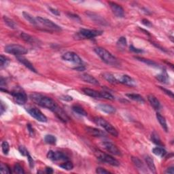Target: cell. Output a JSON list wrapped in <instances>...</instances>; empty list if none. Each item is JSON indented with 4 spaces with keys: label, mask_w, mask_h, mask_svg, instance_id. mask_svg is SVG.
<instances>
[{
    "label": "cell",
    "mask_w": 174,
    "mask_h": 174,
    "mask_svg": "<svg viewBox=\"0 0 174 174\" xmlns=\"http://www.w3.org/2000/svg\"><path fill=\"white\" fill-rule=\"evenodd\" d=\"M30 98L35 104L43 107V108H47L53 112L58 107L56 103L53 100L42 94L34 93L30 95Z\"/></svg>",
    "instance_id": "6da1fadb"
},
{
    "label": "cell",
    "mask_w": 174,
    "mask_h": 174,
    "mask_svg": "<svg viewBox=\"0 0 174 174\" xmlns=\"http://www.w3.org/2000/svg\"><path fill=\"white\" fill-rule=\"evenodd\" d=\"M95 52L96 54L106 63L108 65H118L119 62L117 58L113 56L110 52L108 50L103 48L102 47H97L95 48Z\"/></svg>",
    "instance_id": "7a4b0ae2"
},
{
    "label": "cell",
    "mask_w": 174,
    "mask_h": 174,
    "mask_svg": "<svg viewBox=\"0 0 174 174\" xmlns=\"http://www.w3.org/2000/svg\"><path fill=\"white\" fill-rule=\"evenodd\" d=\"M93 121L99 126L102 127L103 128L106 129V131L111 134L113 136L117 137L118 135V133L116 129L112 126V125L110 124L108 121H106L104 118H101V117H95L93 119Z\"/></svg>",
    "instance_id": "3957f363"
},
{
    "label": "cell",
    "mask_w": 174,
    "mask_h": 174,
    "mask_svg": "<svg viewBox=\"0 0 174 174\" xmlns=\"http://www.w3.org/2000/svg\"><path fill=\"white\" fill-rule=\"evenodd\" d=\"M5 51L8 53L12 54L17 56H21L23 54L27 53V49L24 46L18 44H10L5 47Z\"/></svg>",
    "instance_id": "277c9868"
},
{
    "label": "cell",
    "mask_w": 174,
    "mask_h": 174,
    "mask_svg": "<svg viewBox=\"0 0 174 174\" xmlns=\"http://www.w3.org/2000/svg\"><path fill=\"white\" fill-rule=\"evenodd\" d=\"M95 155L97 159L103 163H106L112 166H114V167H117L120 165V163L116 159L113 158L112 156L107 155V154L102 152L100 150L95 151Z\"/></svg>",
    "instance_id": "5b68a950"
},
{
    "label": "cell",
    "mask_w": 174,
    "mask_h": 174,
    "mask_svg": "<svg viewBox=\"0 0 174 174\" xmlns=\"http://www.w3.org/2000/svg\"><path fill=\"white\" fill-rule=\"evenodd\" d=\"M36 20L38 21V24H40V25L44 26L46 29H47L48 31H58L61 30V28L59 26L56 25V24L54 23L53 22L50 20L44 19V18H42L40 17H38L35 18Z\"/></svg>",
    "instance_id": "8992f818"
},
{
    "label": "cell",
    "mask_w": 174,
    "mask_h": 174,
    "mask_svg": "<svg viewBox=\"0 0 174 174\" xmlns=\"http://www.w3.org/2000/svg\"><path fill=\"white\" fill-rule=\"evenodd\" d=\"M11 95H13L15 102L19 105H24L27 102V95L21 88H16L11 93Z\"/></svg>",
    "instance_id": "52a82bcc"
},
{
    "label": "cell",
    "mask_w": 174,
    "mask_h": 174,
    "mask_svg": "<svg viewBox=\"0 0 174 174\" xmlns=\"http://www.w3.org/2000/svg\"><path fill=\"white\" fill-rule=\"evenodd\" d=\"M103 33L102 31L100 30H93V29H82L80 30L78 34L80 37H82L85 39H91L97 36H100Z\"/></svg>",
    "instance_id": "ba28073f"
},
{
    "label": "cell",
    "mask_w": 174,
    "mask_h": 174,
    "mask_svg": "<svg viewBox=\"0 0 174 174\" xmlns=\"http://www.w3.org/2000/svg\"><path fill=\"white\" fill-rule=\"evenodd\" d=\"M27 111L32 117L36 119L38 121L42 122H47V118L40 110H38L36 108H27Z\"/></svg>",
    "instance_id": "9c48e42d"
},
{
    "label": "cell",
    "mask_w": 174,
    "mask_h": 174,
    "mask_svg": "<svg viewBox=\"0 0 174 174\" xmlns=\"http://www.w3.org/2000/svg\"><path fill=\"white\" fill-rule=\"evenodd\" d=\"M48 159L53 161H68V157L65 154L58 151L50 150L47 154Z\"/></svg>",
    "instance_id": "30bf717a"
},
{
    "label": "cell",
    "mask_w": 174,
    "mask_h": 174,
    "mask_svg": "<svg viewBox=\"0 0 174 174\" xmlns=\"http://www.w3.org/2000/svg\"><path fill=\"white\" fill-rule=\"evenodd\" d=\"M62 58H63L64 60L67 61L72 62L74 63L78 64V65H81L82 64V60L81 59V58L79 56L78 54L75 52H65L63 55Z\"/></svg>",
    "instance_id": "8fae6325"
},
{
    "label": "cell",
    "mask_w": 174,
    "mask_h": 174,
    "mask_svg": "<svg viewBox=\"0 0 174 174\" xmlns=\"http://www.w3.org/2000/svg\"><path fill=\"white\" fill-rule=\"evenodd\" d=\"M103 147L107 151L109 152L112 154V155H117V156H121L122 154H121V152L120 150L118 148V147L114 144H113L112 143L109 142V141H105L102 143Z\"/></svg>",
    "instance_id": "7c38bea8"
},
{
    "label": "cell",
    "mask_w": 174,
    "mask_h": 174,
    "mask_svg": "<svg viewBox=\"0 0 174 174\" xmlns=\"http://www.w3.org/2000/svg\"><path fill=\"white\" fill-rule=\"evenodd\" d=\"M108 3L109 5H110V8L112 10V13L114 14V15H116L117 17H120V18H122L124 17L125 15L124 9H123L120 5L117 4L116 3L111 2V1H109Z\"/></svg>",
    "instance_id": "4fadbf2b"
},
{
    "label": "cell",
    "mask_w": 174,
    "mask_h": 174,
    "mask_svg": "<svg viewBox=\"0 0 174 174\" xmlns=\"http://www.w3.org/2000/svg\"><path fill=\"white\" fill-rule=\"evenodd\" d=\"M118 80V83H122L127 86H133L135 84L134 80L128 75H119L118 76H115Z\"/></svg>",
    "instance_id": "5bb4252c"
},
{
    "label": "cell",
    "mask_w": 174,
    "mask_h": 174,
    "mask_svg": "<svg viewBox=\"0 0 174 174\" xmlns=\"http://www.w3.org/2000/svg\"><path fill=\"white\" fill-rule=\"evenodd\" d=\"M85 130L87 132V133L91 135V136L93 137H106L107 136L106 133L100 129H96V128H93V127H86L85 128Z\"/></svg>",
    "instance_id": "9a60e30c"
},
{
    "label": "cell",
    "mask_w": 174,
    "mask_h": 174,
    "mask_svg": "<svg viewBox=\"0 0 174 174\" xmlns=\"http://www.w3.org/2000/svg\"><path fill=\"white\" fill-rule=\"evenodd\" d=\"M17 60L19 61L20 63H21L24 65H25L26 68L29 69L30 70L32 71V72L37 73V71H36L35 68L33 67V64H32L30 61H29V60H27V58H24V57H23V56H17Z\"/></svg>",
    "instance_id": "2e32d148"
},
{
    "label": "cell",
    "mask_w": 174,
    "mask_h": 174,
    "mask_svg": "<svg viewBox=\"0 0 174 174\" xmlns=\"http://www.w3.org/2000/svg\"><path fill=\"white\" fill-rule=\"evenodd\" d=\"M98 110H100L102 112L108 113V114H113L116 112V109L114 107L110 106V105L107 104H100L97 106Z\"/></svg>",
    "instance_id": "e0dca14e"
},
{
    "label": "cell",
    "mask_w": 174,
    "mask_h": 174,
    "mask_svg": "<svg viewBox=\"0 0 174 174\" xmlns=\"http://www.w3.org/2000/svg\"><path fill=\"white\" fill-rule=\"evenodd\" d=\"M80 78L82 79L83 81H84V82L90 83V84H95V85L99 84L98 80H97L96 78H95L93 76H90V75H89V74H84L81 75Z\"/></svg>",
    "instance_id": "ac0fdd59"
},
{
    "label": "cell",
    "mask_w": 174,
    "mask_h": 174,
    "mask_svg": "<svg viewBox=\"0 0 174 174\" xmlns=\"http://www.w3.org/2000/svg\"><path fill=\"white\" fill-rule=\"evenodd\" d=\"M148 100L150 104H151V106L153 107L155 110H159L161 108V104H160L159 101L157 100V98L155 96L152 95H150L148 97Z\"/></svg>",
    "instance_id": "d6986e66"
},
{
    "label": "cell",
    "mask_w": 174,
    "mask_h": 174,
    "mask_svg": "<svg viewBox=\"0 0 174 174\" xmlns=\"http://www.w3.org/2000/svg\"><path fill=\"white\" fill-rule=\"evenodd\" d=\"M83 92L86 95L91 97L93 98H101V92H98L97 90L90 89V88H83Z\"/></svg>",
    "instance_id": "ffe728a7"
},
{
    "label": "cell",
    "mask_w": 174,
    "mask_h": 174,
    "mask_svg": "<svg viewBox=\"0 0 174 174\" xmlns=\"http://www.w3.org/2000/svg\"><path fill=\"white\" fill-rule=\"evenodd\" d=\"M102 77L104 78L105 80L108 81L111 84H118V82L117 80V79L116 78L114 75H113L111 73H108V72H106L102 74Z\"/></svg>",
    "instance_id": "44dd1931"
},
{
    "label": "cell",
    "mask_w": 174,
    "mask_h": 174,
    "mask_svg": "<svg viewBox=\"0 0 174 174\" xmlns=\"http://www.w3.org/2000/svg\"><path fill=\"white\" fill-rule=\"evenodd\" d=\"M132 161L135 167L137 168V169L140 170L141 172H145V168L142 162L140 159H139L137 157H132Z\"/></svg>",
    "instance_id": "7402d4cb"
},
{
    "label": "cell",
    "mask_w": 174,
    "mask_h": 174,
    "mask_svg": "<svg viewBox=\"0 0 174 174\" xmlns=\"http://www.w3.org/2000/svg\"><path fill=\"white\" fill-rule=\"evenodd\" d=\"M21 36L24 41L26 42H28L30 44H38V40H36L35 38L32 37V36L29 35V34H27L25 33H22L21 34Z\"/></svg>",
    "instance_id": "603a6c76"
},
{
    "label": "cell",
    "mask_w": 174,
    "mask_h": 174,
    "mask_svg": "<svg viewBox=\"0 0 174 174\" xmlns=\"http://www.w3.org/2000/svg\"><path fill=\"white\" fill-rule=\"evenodd\" d=\"M145 160L147 163L148 167H149L150 170V171L154 173H157V171H156V167L155 163H154V160L152 158L150 157V156H147V157H145Z\"/></svg>",
    "instance_id": "cb8c5ba5"
},
{
    "label": "cell",
    "mask_w": 174,
    "mask_h": 174,
    "mask_svg": "<svg viewBox=\"0 0 174 174\" xmlns=\"http://www.w3.org/2000/svg\"><path fill=\"white\" fill-rule=\"evenodd\" d=\"M127 97H128L129 99L132 100L135 102H139V103H144L145 100L142 96H141L140 95L138 94H134V93H130V94H127Z\"/></svg>",
    "instance_id": "d4e9b609"
},
{
    "label": "cell",
    "mask_w": 174,
    "mask_h": 174,
    "mask_svg": "<svg viewBox=\"0 0 174 174\" xmlns=\"http://www.w3.org/2000/svg\"><path fill=\"white\" fill-rule=\"evenodd\" d=\"M157 118L158 121H159L160 125H161L162 128H163L164 130H165L166 132L168 131V127L167 125V122H166V120L164 117L161 115L160 114H157Z\"/></svg>",
    "instance_id": "484cf974"
},
{
    "label": "cell",
    "mask_w": 174,
    "mask_h": 174,
    "mask_svg": "<svg viewBox=\"0 0 174 174\" xmlns=\"http://www.w3.org/2000/svg\"><path fill=\"white\" fill-rule=\"evenodd\" d=\"M151 140L152 141L153 143H155V144H157L158 145H161V146H163V143H162L161 138H160L159 135H158L155 131H154V132L152 133Z\"/></svg>",
    "instance_id": "4316f807"
},
{
    "label": "cell",
    "mask_w": 174,
    "mask_h": 174,
    "mask_svg": "<svg viewBox=\"0 0 174 174\" xmlns=\"http://www.w3.org/2000/svg\"><path fill=\"white\" fill-rule=\"evenodd\" d=\"M156 78H157L159 82L163 83H167L168 80H169V77H168V75L165 71H164L161 74H160L158 75V76H156Z\"/></svg>",
    "instance_id": "83f0119b"
},
{
    "label": "cell",
    "mask_w": 174,
    "mask_h": 174,
    "mask_svg": "<svg viewBox=\"0 0 174 174\" xmlns=\"http://www.w3.org/2000/svg\"><path fill=\"white\" fill-rule=\"evenodd\" d=\"M152 152L155 154V155L157 156H159V157H165V156L167 155V152L163 148H161V147H157L153 148L152 150Z\"/></svg>",
    "instance_id": "f1b7e54d"
},
{
    "label": "cell",
    "mask_w": 174,
    "mask_h": 174,
    "mask_svg": "<svg viewBox=\"0 0 174 174\" xmlns=\"http://www.w3.org/2000/svg\"><path fill=\"white\" fill-rule=\"evenodd\" d=\"M23 15L24 18H25V19L27 20L28 22H29L30 23L32 24V25H38L37 20H36V19H35V18H33V17H32L31 15H30L29 13L24 12V13H23Z\"/></svg>",
    "instance_id": "f546056e"
},
{
    "label": "cell",
    "mask_w": 174,
    "mask_h": 174,
    "mask_svg": "<svg viewBox=\"0 0 174 174\" xmlns=\"http://www.w3.org/2000/svg\"><path fill=\"white\" fill-rule=\"evenodd\" d=\"M72 110H74V112H75L77 114L82 115V116H87L88 114L87 112L85 111L84 109H83L82 107H80V106H77V105H74V106H72Z\"/></svg>",
    "instance_id": "4dcf8cb0"
},
{
    "label": "cell",
    "mask_w": 174,
    "mask_h": 174,
    "mask_svg": "<svg viewBox=\"0 0 174 174\" xmlns=\"http://www.w3.org/2000/svg\"><path fill=\"white\" fill-rule=\"evenodd\" d=\"M3 21H4L5 23L9 27L12 28V29H17V25L15 22H14L13 20H11L10 19H9L8 17H6V16H3Z\"/></svg>",
    "instance_id": "1f68e13d"
},
{
    "label": "cell",
    "mask_w": 174,
    "mask_h": 174,
    "mask_svg": "<svg viewBox=\"0 0 174 174\" xmlns=\"http://www.w3.org/2000/svg\"><path fill=\"white\" fill-rule=\"evenodd\" d=\"M44 141H45L46 143H48V144H55L56 139L54 135H47L44 137Z\"/></svg>",
    "instance_id": "d6a6232c"
},
{
    "label": "cell",
    "mask_w": 174,
    "mask_h": 174,
    "mask_svg": "<svg viewBox=\"0 0 174 174\" xmlns=\"http://www.w3.org/2000/svg\"><path fill=\"white\" fill-rule=\"evenodd\" d=\"M0 172L1 173L4 174V173H11L12 171L8 166L6 164H4L3 163H1V165H0Z\"/></svg>",
    "instance_id": "836d02e7"
},
{
    "label": "cell",
    "mask_w": 174,
    "mask_h": 174,
    "mask_svg": "<svg viewBox=\"0 0 174 174\" xmlns=\"http://www.w3.org/2000/svg\"><path fill=\"white\" fill-rule=\"evenodd\" d=\"M135 58H136V59H137V60L140 61H141V62L144 63H145V64L148 65L155 66V67L157 66V64L156 63L155 61H153L146 59V58H142V57H138V56L135 57Z\"/></svg>",
    "instance_id": "e575fe53"
},
{
    "label": "cell",
    "mask_w": 174,
    "mask_h": 174,
    "mask_svg": "<svg viewBox=\"0 0 174 174\" xmlns=\"http://www.w3.org/2000/svg\"><path fill=\"white\" fill-rule=\"evenodd\" d=\"M60 167L65 170H72L74 168V165L72 162L70 161H65V163L61 164Z\"/></svg>",
    "instance_id": "d590c367"
},
{
    "label": "cell",
    "mask_w": 174,
    "mask_h": 174,
    "mask_svg": "<svg viewBox=\"0 0 174 174\" xmlns=\"http://www.w3.org/2000/svg\"><path fill=\"white\" fill-rule=\"evenodd\" d=\"M117 46L119 48H123L127 46V40L126 38L121 37L119 38V40L117 42Z\"/></svg>",
    "instance_id": "8d00e7d4"
},
{
    "label": "cell",
    "mask_w": 174,
    "mask_h": 174,
    "mask_svg": "<svg viewBox=\"0 0 174 174\" xmlns=\"http://www.w3.org/2000/svg\"><path fill=\"white\" fill-rule=\"evenodd\" d=\"M14 172L16 173H21V174H23L25 173V171H24V170L23 169V167H21V165L19 163H16L15 166H14Z\"/></svg>",
    "instance_id": "74e56055"
},
{
    "label": "cell",
    "mask_w": 174,
    "mask_h": 174,
    "mask_svg": "<svg viewBox=\"0 0 174 174\" xmlns=\"http://www.w3.org/2000/svg\"><path fill=\"white\" fill-rule=\"evenodd\" d=\"M101 98L106 99V100H112V101L114 100V97L110 93L105 92V91L101 92Z\"/></svg>",
    "instance_id": "f35d334b"
},
{
    "label": "cell",
    "mask_w": 174,
    "mask_h": 174,
    "mask_svg": "<svg viewBox=\"0 0 174 174\" xmlns=\"http://www.w3.org/2000/svg\"><path fill=\"white\" fill-rule=\"evenodd\" d=\"M8 63H9L8 58L1 54V55L0 56V65H1V68H3V67L4 66H6Z\"/></svg>",
    "instance_id": "ab89813d"
},
{
    "label": "cell",
    "mask_w": 174,
    "mask_h": 174,
    "mask_svg": "<svg viewBox=\"0 0 174 174\" xmlns=\"http://www.w3.org/2000/svg\"><path fill=\"white\" fill-rule=\"evenodd\" d=\"M1 147H2V150L4 155H8V152L10 150V145L8 143L7 141H3L2 144H1Z\"/></svg>",
    "instance_id": "60d3db41"
},
{
    "label": "cell",
    "mask_w": 174,
    "mask_h": 174,
    "mask_svg": "<svg viewBox=\"0 0 174 174\" xmlns=\"http://www.w3.org/2000/svg\"><path fill=\"white\" fill-rule=\"evenodd\" d=\"M19 150L20 152H21V154L22 155L26 156V157H27V156L29 154V152L27 151V150L26 149L24 146H20L19 148Z\"/></svg>",
    "instance_id": "b9f144b4"
},
{
    "label": "cell",
    "mask_w": 174,
    "mask_h": 174,
    "mask_svg": "<svg viewBox=\"0 0 174 174\" xmlns=\"http://www.w3.org/2000/svg\"><path fill=\"white\" fill-rule=\"evenodd\" d=\"M96 172L99 174H106V173H110V172L109 171H107L104 168H102V167H98L96 169Z\"/></svg>",
    "instance_id": "7bdbcfd3"
},
{
    "label": "cell",
    "mask_w": 174,
    "mask_h": 174,
    "mask_svg": "<svg viewBox=\"0 0 174 174\" xmlns=\"http://www.w3.org/2000/svg\"><path fill=\"white\" fill-rule=\"evenodd\" d=\"M159 88H161V89L163 90V91L165 93V94H167V95H169V97H171V98H173V93H172L171 90H167V89H166V88H163V87H161V86H159Z\"/></svg>",
    "instance_id": "ee69618b"
},
{
    "label": "cell",
    "mask_w": 174,
    "mask_h": 174,
    "mask_svg": "<svg viewBox=\"0 0 174 174\" xmlns=\"http://www.w3.org/2000/svg\"><path fill=\"white\" fill-rule=\"evenodd\" d=\"M27 157L28 161H29V163L30 167H31V168H33V166H34V161H33V159H32L31 157V155H30L29 154L27 156Z\"/></svg>",
    "instance_id": "f6af8a7d"
},
{
    "label": "cell",
    "mask_w": 174,
    "mask_h": 174,
    "mask_svg": "<svg viewBox=\"0 0 174 174\" xmlns=\"http://www.w3.org/2000/svg\"><path fill=\"white\" fill-rule=\"evenodd\" d=\"M130 50H131V51H133L134 52H136V53H141V52H143V50L141 49H139V48H135L133 45H131L130 46Z\"/></svg>",
    "instance_id": "bcb514c9"
},
{
    "label": "cell",
    "mask_w": 174,
    "mask_h": 174,
    "mask_svg": "<svg viewBox=\"0 0 174 174\" xmlns=\"http://www.w3.org/2000/svg\"><path fill=\"white\" fill-rule=\"evenodd\" d=\"M61 99L62 100L67 101V102H70V101L73 100V98L72 97L69 96V95H63L61 97Z\"/></svg>",
    "instance_id": "7dc6e473"
},
{
    "label": "cell",
    "mask_w": 174,
    "mask_h": 174,
    "mask_svg": "<svg viewBox=\"0 0 174 174\" xmlns=\"http://www.w3.org/2000/svg\"><path fill=\"white\" fill-rule=\"evenodd\" d=\"M141 23H142L143 25H144L145 26H146V27H152V24H151L150 22L148 21V20L143 19L142 21H141Z\"/></svg>",
    "instance_id": "c3c4849f"
},
{
    "label": "cell",
    "mask_w": 174,
    "mask_h": 174,
    "mask_svg": "<svg viewBox=\"0 0 174 174\" xmlns=\"http://www.w3.org/2000/svg\"><path fill=\"white\" fill-rule=\"evenodd\" d=\"M27 129H28V130H29V135H31V137H33L34 135V130H33V129L32 128L31 125H29V124L27 125Z\"/></svg>",
    "instance_id": "681fc988"
},
{
    "label": "cell",
    "mask_w": 174,
    "mask_h": 174,
    "mask_svg": "<svg viewBox=\"0 0 174 174\" xmlns=\"http://www.w3.org/2000/svg\"><path fill=\"white\" fill-rule=\"evenodd\" d=\"M49 10L51 12L52 14H54V15H56V16H59L60 15V13L57 10L52 8H49Z\"/></svg>",
    "instance_id": "f907efd6"
},
{
    "label": "cell",
    "mask_w": 174,
    "mask_h": 174,
    "mask_svg": "<svg viewBox=\"0 0 174 174\" xmlns=\"http://www.w3.org/2000/svg\"><path fill=\"white\" fill-rule=\"evenodd\" d=\"M85 67L84 65H78V67H76V68H74V70H78L79 72H82V71L85 70Z\"/></svg>",
    "instance_id": "816d5d0a"
},
{
    "label": "cell",
    "mask_w": 174,
    "mask_h": 174,
    "mask_svg": "<svg viewBox=\"0 0 174 174\" xmlns=\"http://www.w3.org/2000/svg\"><path fill=\"white\" fill-rule=\"evenodd\" d=\"M0 110H1V114H3V112L6 111V106H4L2 102H1V109H0Z\"/></svg>",
    "instance_id": "f5cc1de1"
},
{
    "label": "cell",
    "mask_w": 174,
    "mask_h": 174,
    "mask_svg": "<svg viewBox=\"0 0 174 174\" xmlns=\"http://www.w3.org/2000/svg\"><path fill=\"white\" fill-rule=\"evenodd\" d=\"M165 173L173 174V173H174V169H173V167H171L168 168V169H167V171H165Z\"/></svg>",
    "instance_id": "db71d44e"
},
{
    "label": "cell",
    "mask_w": 174,
    "mask_h": 174,
    "mask_svg": "<svg viewBox=\"0 0 174 174\" xmlns=\"http://www.w3.org/2000/svg\"><path fill=\"white\" fill-rule=\"evenodd\" d=\"M46 173H53V169L51 167H46Z\"/></svg>",
    "instance_id": "11a10c76"
}]
</instances>
